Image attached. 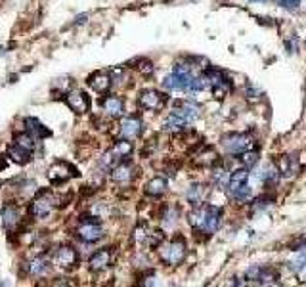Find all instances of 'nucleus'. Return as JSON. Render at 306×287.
<instances>
[{
    "instance_id": "obj_30",
    "label": "nucleus",
    "mask_w": 306,
    "mask_h": 287,
    "mask_svg": "<svg viewBox=\"0 0 306 287\" xmlns=\"http://www.w3.org/2000/svg\"><path fill=\"white\" fill-rule=\"evenodd\" d=\"M149 236H151V234H147V228H145V226H138V228L134 230V239H136L138 243H144V241H147Z\"/></svg>"
},
{
    "instance_id": "obj_20",
    "label": "nucleus",
    "mask_w": 306,
    "mask_h": 287,
    "mask_svg": "<svg viewBox=\"0 0 306 287\" xmlns=\"http://www.w3.org/2000/svg\"><path fill=\"white\" fill-rule=\"evenodd\" d=\"M169 188V184H167V180L163 178V176H155V178H151L147 184H145V195H149V197H161L163 193L167 191Z\"/></svg>"
},
{
    "instance_id": "obj_28",
    "label": "nucleus",
    "mask_w": 306,
    "mask_h": 287,
    "mask_svg": "<svg viewBox=\"0 0 306 287\" xmlns=\"http://www.w3.org/2000/svg\"><path fill=\"white\" fill-rule=\"evenodd\" d=\"M277 169H279L281 176H291L293 173H295V163H293V157H291V155H283V157H279V161H277Z\"/></svg>"
},
{
    "instance_id": "obj_26",
    "label": "nucleus",
    "mask_w": 306,
    "mask_h": 287,
    "mask_svg": "<svg viewBox=\"0 0 306 287\" xmlns=\"http://www.w3.org/2000/svg\"><path fill=\"white\" fill-rule=\"evenodd\" d=\"M14 144L21 145V147H25L27 151H34V147H36V138L31 136L29 132H21V134H16Z\"/></svg>"
},
{
    "instance_id": "obj_6",
    "label": "nucleus",
    "mask_w": 306,
    "mask_h": 287,
    "mask_svg": "<svg viewBox=\"0 0 306 287\" xmlns=\"http://www.w3.org/2000/svg\"><path fill=\"white\" fill-rule=\"evenodd\" d=\"M132 153V142L129 138H123L119 142H115L111 149L102 157V167L105 169H113L115 165H119L121 161H125Z\"/></svg>"
},
{
    "instance_id": "obj_32",
    "label": "nucleus",
    "mask_w": 306,
    "mask_h": 287,
    "mask_svg": "<svg viewBox=\"0 0 306 287\" xmlns=\"http://www.w3.org/2000/svg\"><path fill=\"white\" fill-rule=\"evenodd\" d=\"M277 2H279V6L285 8V10H297L299 4H301V0H277Z\"/></svg>"
},
{
    "instance_id": "obj_15",
    "label": "nucleus",
    "mask_w": 306,
    "mask_h": 287,
    "mask_svg": "<svg viewBox=\"0 0 306 287\" xmlns=\"http://www.w3.org/2000/svg\"><path fill=\"white\" fill-rule=\"evenodd\" d=\"M134 176H136V169L127 161H121L119 165H115L111 169V180L117 184H129L132 182Z\"/></svg>"
},
{
    "instance_id": "obj_31",
    "label": "nucleus",
    "mask_w": 306,
    "mask_h": 287,
    "mask_svg": "<svg viewBox=\"0 0 306 287\" xmlns=\"http://www.w3.org/2000/svg\"><path fill=\"white\" fill-rule=\"evenodd\" d=\"M138 71L142 73V75H151L153 73V65H151V62H147V60H140L138 62Z\"/></svg>"
},
{
    "instance_id": "obj_12",
    "label": "nucleus",
    "mask_w": 306,
    "mask_h": 287,
    "mask_svg": "<svg viewBox=\"0 0 306 287\" xmlns=\"http://www.w3.org/2000/svg\"><path fill=\"white\" fill-rule=\"evenodd\" d=\"M54 260H56V264H58L60 268L69 270V268H75V266H77V262H79V255H77V251H75L73 247L64 245V247H60V249L56 251Z\"/></svg>"
},
{
    "instance_id": "obj_21",
    "label": "nucleus",
    "mask_w": 306,
    "mask_h": 287,
    "mask_svg": "<svg viewBox=\"0 0 306 287\" xmlns=\"http://www.w3.org/2000/svg\"><path fill=\"white\" fill-rule=\"evenodd\" d=\"M31 155H33V151H27L25 147H21V145H17V144H12L10 149H8V157L14 161V163H17V165L29 163V161H31Z\"/></svg>"
},
{
    "instance_id": "obj_29",
    "label": "nucleus",
    "mask_w": 306,
    "mask_h": 287,
    "mask_svg": "<svg viewBox=\"0 0 306 287\" xmlns=\"http://www.w3.org/2000/svg\"><path fill=\"white\" fill-rule=\"evenodd\" d=\"M212 178H214V182H216L218 186H228V182H230V173L226 171L220 163H218V165H214V173H212Z\"/></svg>"
},
{
    "instance_id": "obj_9",
    "label": "nucleus",
    "mask_w": 306,
    "mask_h": 287,
    "mask_svg": "<svg viewBox=\"0 0 306 287\" xmlns=\"http://www.w3.org/2000/svg\"><path fill=\"white\" fill-rule=\"evenodd\" d=\"M73 176H79V171H77L73 165L65 163V161L54 163L48 171V178L52 184H64V182H67V180L73 178Z\"/></svg>"
},
{
    "instance_id": "obj_25",
    "label": "nucleus",
    "mask_w": 306,
    "mask_h": 287,
    "mask_svg": "<svg viewBox=\"0 0 306 287\" xmlns=\"http://www.w3.org/2000/svg\"><path fill=\"white\" fill-rule=\"evenodd\" d=\"M19 222V213L16 207H4L2 209V224L6 230H14Z\"/></svg>"
},
{
    "instance_id": "obj_23",
    "label": "nucleus",
    "mask_w": 306,
    "mask_h": 287,
    "mask_svg": "<svg viewBox=\"0 0 306 287\" xmlns=\"http://www.w3.org/2000/svg\"><path fill=\"white\" fill-rule=\"evenodd\" d=\"M205 186L203 184H194L190 190H188V203L192 205V207H199V205H203V201H205Z\"/></svg>"
},
{
    "instance_id": "obj_5",
    "label": "nucleus",
    "mask_w": 306,
    "mask_h": 287,
    "mask_svg": "<svg viewBox=\"0 0 306 287\" xmlns=\"http://www.w3.org/2000/svg\"><path fill=\"white\" fill-rule=\"evenodd\" d=\"M207 75H209V88L212 96L216 100H224L234 88L230 77L226 75L224 71H218V69H207Z\"/></svg>"
},
{
    "instance_id": "obj_11",
    "label": "nucleus",
    "mask_w": 306,
    "mask_h": 287,
    "mask_svg": "<svg viewBox=\"0 0 306 287\" xmlns=\"http://www.w3.org/2000/svg\"><path fill=\"white\" fill-rule=\"evenodd\" d=\"M144 132V121L138 115H130L121 121V136L123 138H138Z\"/></svg>"
},
{
    "instance_id": "obj_33",
    "label": "nucleus",
    "mask_w": 306,
    "mask_h": 287,
    "mask_svg": "<svg viewBox=\"0 0 306 287\" xmlns=\"http://www.w3.org/2000/svg\"><path fill=\"white\" fill-rule=\"evenodd\" d=\"M251 2H268V0H251Z\"/></svg>"
},
{
    "instance_id": "obj_19",
    "label": "nucleus",
    "mask_w": 306,
    "mask_h": 287,
    "mask_svg": "<svg viewBox=\"0 0 306 287\" xmlns=\"http://www.w3.org/2000/svg\"><path fill=\"white\" fill-rule=\"evenodd\" d=\"M23 125H25V132H29L31 136H34L36 140H40V138H46L50 136L52 132H50L48 128L44 127L36 117H27L25 121H23Z\"/></svg>"
},
{
    "instance_id": "obj_10",
    "label": "nucleus",
    "mask_w": 306,
    "mask_h": 287,
    "mask_svg": "<svg viewBox=\"0 0 306 287\" xmlns=\"http://www.w3.org/2000/svg\"><path fill=\"white\" fill-rule=\"evenodd\" d=\"M65 104L69 106V109L77 115H82L90 109V98L82 90H69L65 96Z\"/></svg>"
},
{
    "instance_id": "obj_22",
    "label": "nucleus",
    "mask_w": 306,
    "mask_h": 287,
    "mask_svg": "<svg viewBox=\"0 0 306 287\" xmlns=\"http://www.w3.org/2000/svg\"><path fill=\"white\" fill-rule=\"evenodd\" d=\"M188 121H184L182 117H178V115H174V113H170L167 119H165V123H163V128L167 130V132H182V130H186L188 128Z\"/></svg>"
},
{
    "instance_id": "obj_18",
    "label": "nucleus",
    "mask_w": 306,
    "mask_h": 287,
    "mask_svg": "<svg viewBox=\"0 0 306 287\" xmlns=\"http://www.w3.org/2000/svg\"><path fill=\"white\" fill-rule=\"evenodd\" d=\"M102 108H103V111H105L107 117L117 119V117H121L125 113V102L119 96H107V98H103Z\"/></svg>"
},
{
    "instance_id": "obj_14",
    "label": "nucleus",
    "mask_w": 306,
    "mask_h": 287,
    "mask_svg": "<svg viewBox=\"0 0 306 287\" xmlns=\"http://www.w3.org/2000/svg\"><path fill=\"white\" fill-rule=\"evenodd\" d=\"M54 209V199L50 193H42L40 197H36L34 201L31 203V215L34 218H46L50 213Z\"/></svg>"
},
{
    "instance_id": "obj_16",
    "label": "nucleus",
    "mask_w": 306,
    "mask_h": 287,
    "mask_svg": "<svg viewBox=\"0 0 306 287\" xmlns=\"http://www.w3.org/2000/svg\"><path fill=\"white\" fill-rule=\"evenodd\" d=\"M172 113L178 115V117H182L188 123H194L195 119L199 117V106H195L194 102H188V100H178L174 104Z\"/></svg>"
},
{
    "instance_id": "obj_3",
    "label": "nucleus",
    "mask_w": 306,
    "mask_h": 287,
    "mask_svg": "<svg viewBox=\"0 0 306 287\" xmlns=\"http://www.w3.org/2000/svg\"><path fill=\"white\" fill-rule=\"evenodd\" d=\"M228 190L232 193L234 199L238 201H247L251 197V188H249V169H238L230 175V182H228Z\"/></svg>"
},
{
    "instance_id": "obj_1",
    "label": "nucleus",
    "mask_w": 306,
    "mask_h": 287,
    "mask_svg": "<svg viewBox=\"0 0 306 287\" xmlns=\"http://www.w3.org/2000/svg\"><path fill=\"white\" fill-rule=\"evenodd\" d=\"M190 222L197 234L212 236L214 232H218V228L222 224V209L214 207V205L194 207L192 215H190Z\"/></svg>"
},
{
    "instance_id": "obj_13",
    "label": "nucleus",
    "mask_w": 306,
    "mask_h": 287,
    "mask_svg": "<svg viewBox=\"0 0 306 287\" xmlns=\"http://www.w3.org/2000/svg\"><path fill=\"white\" fill-rule=\"evenodd\" d=\"M88 86L98 92V94H105V92H109V88H111L113 84V77L109 73H105V71H96V73H92L90 77H88Z\"/></svg>"
},
{
    "instance_id": "obj_7",
    "label": "nucleus",
    "mask_w": 306,
    "mask_h": 287,
    "mask_svg": "<svg viewBox=\"0 0 306 287\" xmlns=\"http://www.w3.org/2000/svg\"><path fill=\"white\" fill-rule=\"evenodd\" d=\"M167 102H169V96L161 90H157V88L142 90L138 96V106L145 111H161L167 106Z\"/></svg>"
},
{
    "instance_id": "obj_24",
    "label": "nucleus",
    "mask_w": 306,
    "mask_h": 287,
    "mask_svg": "<svg viewBox=\"0 0 306 287\" xmlns=\"http://www.w3.org/2000/svg\"><path fill=\"white\" fill-rule=\"evenodd\" d=\"M48 270H50V262H48V258H44V256L33 258L31 262L27 264V272H29L31 276H44Z\"/></svg>"
},
{
    "instance_id": "obj_4",
    "label": "nucleus",
    "mask_w": 306,
    "mask_h": 287,
    "mask_svg": "<svg viewBox=\"0 0 306 287\" xmlns=\"http://www.w3.org/2000/svg\"><path fill=\"white\" fill-rule=\"evenodd\" d=\"M220 145L228 155H239L247 149H253V138L245 132H230V134H224L222 140H220Z\"/></svg>"
},
{
    "instance_id": "obj_17",
    "label": "nucleus",
    "mask_w": 306,
    "mask_h": 287,
    "mask_svg": "<svg viewBox=\"0 0 306 287\" xmlns=\"http://www.w3.org/2000/svg\"><path fill=\"white\" fill-rule=\"evenodd\" d=\"M111 260H113L111 249L105 247V249H100V251H96L94 255L90 256V262L88 264H90V270L92 272H102L111 266Z\"/></svg>"
},
{
    "instance_id": "obj_8",
    "label": "nucleus",
    "mask_w": 306,
    "mask_h": 287,
    "mask_svg": "<svg viewBox=\"0 0 306 287\" xmlns=\"http://www.w3.org/2000/svg\"><path fill=\"white\" fill-rule=\"evenodd\" d=\"M77 236L79 239H82L84 243H96L103 238V228L102 224L96 220H88V218H82V224L77 228Z\"/></svg>"
},
{
    "instance_id": "obj_2",
    "label": "nucleus",
    "mask_w": 306,
    "mask_h": 287,
    "mask_svg": "<svg viewBox=\"0 0 306 287\" xmlns=\"http://www.w3.org/2000/svg\"><path fill=\"white\" fill-rule=\"evenodd\" d=\"M157 249H159V258L169 266H176L186 258V241H184V238H174L170 241H165Z\"/></svg>"
},
{
    "instance_id": "obj_27",
    "label": "nucleus",
    "mask_w": 306,
    "mask_h": 287,
    "mask_svg": "<svg viewBox=\"0 0 306 287\" xmlns=\"http://www.w3.org/2000/svg\"><path fill=\"white\" fill-rule=\"evenodd\" d=\"M238 159L241 161V165L245 167V169H253V167L258 163V151L257 149H247V151L239 153Z\"/></svg>"
}]
</instances>
